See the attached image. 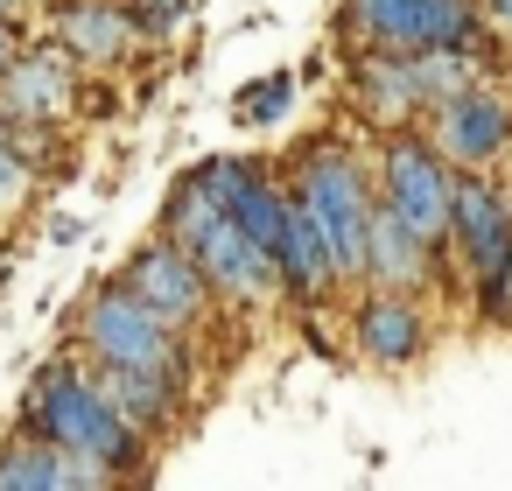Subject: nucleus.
Wrapping results in <instances>:
<instances>
[{
  "mask_svg": "<svg viewBox=\"0 0 512 491\" xmlns=\"http://www.w3.org/2000/svg\"><path fill=\"white\" fill-rule=\"evenodd\" d=\"M29 435L64 449V456H85L99 470H120L134 456V428L106 407V393L92 379H78L71 365H50L36 386H29V407H22Z\"/></svg>",
  "mask_w": 512,
  "mask_h": 491,
  "instance_id": "nucleus-1",
  "label": "nucleus"
},
{
  "mask_svg": "<svg viewBox=\"0 0 512 491\" xmlns=\"http://www.w3.org/2000/svg\"><path fill=\"white\" fill-rule=\"evenodd\" d=\"M344 29L365 43V57H428L477 43L470 0H351Z\"/></svg>",
  "mask_w": 512,
  "mask_h": 491,
  "instance_id": "nucleus-2",
  "label": "nucleus"
},
{
  "mask_svg": "<svg viewBox=\"0 0 512 491\" xmlns=\"http://www.w3.org/2000/svg\"><path fill=\"white\" fill-rule=\"evenodd\" d=\"M302 204L330 246L337 274H365V225H372V190L358 176V162L344 148H316L302 162Z\"/></svg>",
  "mask_w": 512,
  "mask_h": 491,
  "instance_id": "nucleus-3",
  "label": "nucleus"
},
{
  "mask_svg": "<svg viewBox=\"0 0 512 491\" xmlns=\"http://www.w3.org/2000/svg\"><path fill=\"white\" fill-rule=\"evenodd\" d=\"M85 344L99 351V365L113 372H162L183 386V358H176V337L162 316H148L127 288H99L92 309H85Z\"/></svg>",
  "mask_w": 512,
  "mask_h": 491,
  "instance_id": "nucleus-4",
  "label": "nucleus"
},
{
  "mask_svg": "<svg viewBox=\"0 0 512 491\" xmlns=\"http://www.w3.org/2000/svg\"><path fill=\"white\" fill-rule=\"evenodd\" d=\"M449 232H456V246L470 260L477 295L491 309H505L512 302V218H505L498 190L491 183H470V176L449 183Z\"/></svg>",
  "mask_w": 512,
  "mask_h": 491,
  "instance_id": "nucleus-5",
  "label": "nucleus"
},
{
  "mask_svg": "<svg viewBox=\"0 0 512 491\" xmlns=\"http://www.w3.org/2000/svg\"><path fill=\"white\" fill-rule=\"evenodd\" d=\"M379 183H386V204H379V211H386L407 239L435 246V239L449 232V176H442V162H435L421 141H393Z\"/></svg>",
  "mask_w": 512,
  "mask_h": 491,
  "instance_id": "nucleus-6",
  "label": "nucleus"
},
{
  "mask_svg": "<svg viewBox=\"0 0 512 491\" xmlns=\"http://www.w3.org/2000/svg\"><path fill=\"white\" fill-rule=\"evenodd\" d=\"M78 99L71 57L64 50H22L8 71H0V120L8 127H43Z\"/></svg>",
  "mask_w": 512,
  "mask_h": 491,
  "instance_id": "nucleus-7",
  "label": "nucleus"
},
{
  "mask_svg": "<svg viewBox=\"0 0 512 491\" xmlns=\"http://www.w3.org/2000/svg\"><path fill=\"white\" fill-rule=\"evenodd\" d=\"M127 295H134L148 316H162V323L176 330V323H190V316L204 309V274L190 267V253H176V246H148V253H134Z\"/></svg>",
  "mask_w": 512,
  "mask_h": 491,
  "instance_id": "nucleus-8",
  "label": "nucleus"
},
{
  "mask_svg": "<svg viewBox=\"0 0 512 491\" xmlns=\"http://www.w3.org/2000/svg\"><path fill=\"white\" fill-rule=\"evenodd\" d=\"M190 267H197L211 288H225V295H246V302L274 288V260H267V253H260V246H253V239L232 225V218H218V225H211V232L190 246Z\"/></svg>",
  "mask_w": 512,
  "mask_h": 491,
  "instance_id": "nucleus-9",
  "label": "nucleus"
},
{
  "mask_svg": "<svg viewBox=\"0 0 512 491\" xmlns=\"http://www.w3.org/2000/svg\"><path fill=\"white\" fill-rule=\"evenodd\" d=\"M113 470L85 463V456H64L50 442H8L0 449V491H106Z\"/></svg>",
  "mask_w": 512,
  "mask_h": 491,
  "instance_id": "nucleus-10",
  "label": "nucleus"
},
{
  "mask_svg": "<svg viewBox=\"0 0 512 491\" xmlns=\"http://www.w3.org/2000/svg\"><path fill=\"white\" fill-rule=\"evenodd\" d=\"M442 155H456V162H491L498 148H505V134H512V113L491 99V92H456V99H442Z\"/></svg>",
  "mask_w": 512,
  "mask_h": 491,
  "instance_id": "nucleus-11",
  "label": "nucleus"
},
{
  "mask_svg": "<svg viewBox=\"0 0 512 491\" xmlns=\"http://www.w3.org/2000/svg\"><path fill=\"white\" fill-rule=\"evenodd\" d=\"M274 281H288L295 295H323V288L337 281V267H330V246H323V232H316V218H309V204H302V197H288V211H281Z\"/></svg>",
  "mask_w": 512,
  "mask_h": 491,
  "instance_id": "nucleus-12",
  "label": "nucleus"
},
{
  "mask_svg": "<svg viewBox=\"0 0 512 491\" xmlns=\"http://www.w3.org/2000/svg\"><path fill=\"white\" fill-rule=\"evenodd\" d=\"M127 43H134L127 8H106V0H78V8L57 15V50L78 57V64H113V57H127Z\"/></svg>",
  "mask_w": 512,
  "mask_h": 491,
  "instance_id": "nucleus-13",
  "label": "nucleus"
},
{
  "mask_svg": "<svg viewBox=\"0 0 512 491\" xmlns=\"http://www.w3.org/2000/svg\"><path fill=\"white\" fill-rule=\"evenodd\" d=\"M99 393H106V407L141 435V428H155L169 407H176V379H162V372H113L106 365V379H92Z\"/></svg>",
  "mask_w": 512,
  "mask_h": 491,
  "instance_id": "nucleus-14",
  "label": "nucleus"
},
{
  "mask_svg": "<svg viewBox=\"0 0 512 491\" xmlns=\"http://www.w3.org/2000/svg\"><path fill=\"white\" fill-rule=\"evenodd\" d=\"M358 344H365L379 365H407V358L421 351V316H414L407 302L379 295V302L358 309Z\"/></svg>",
  "mask_w": 512,
  "mask_h": 491,
  "instance_id": "nucleus-15",
  "label": "nucleus"
},
{
  "mask_svg": "<svg viewBox=\"0 0 512 491\" xmlns=\"http://www.w3.org/2000/svg\"><path fill=\"white\" fill-rule=\"evenodd\" d=\"M365 274H379L393 288L421 281V239H407L386 211H372V225H365Z\"/></svg>",
  "mask_w": 512,
  "mask_h": 491,
  "instance_id": "nucleus-16",
  "label": "nucleus"
},
{
  "mask_svg": "<svg viewBox=\"0 0 512 491\" xmlns=\"http://www.w3.org/2000/svg\"><path fill=\"white\" fill-rule=\"evenodd\" d=\"M281 211H288V197H281L267 176H253V183L225 204V218H232V225H239L260 253H267V260H274V246H281Z\"/></svg>",
  "mask_w": 512,
  "mask_h": 491,
  "instance_id": "nucleus-17",
  "label": "nucleus"
},
{
  "mask_svg": "<svg viewBox=\"0 0 512 491\" xmlns=\"http://www.w3.org/2000/svg\"><path fill=\"white\" fill-rule=\"evenodd\" d=\"M358 92H365V106H372L379 120H400V113L421 106V99H414V78H407V57H365V64H358Z\"/></svg>",
  "mask_w": 512,
  "mask_h": 491,
  "instance_id": "nucleus-18",
  "label": "nucleus"
},
{
  "mask_svg": "<svg viewBox=\"0 0 512 491\" xmlns=\"http://www.w3.org/2000/svg\"><path fill=\"white\" fill-rule=\"evenodd\" d=\"M407 78H414V99H456V92H470V50L407 57Z\"/></svg>",
  "mask_w": 512,
  "mask_h": 491,
  "instance_id": "nucleus-19",
  "label": "nucleus"
},
{
  "mask_svg": "<svg viewBox=\"0 0 512 491\" xmlns=\"http://www.w3.org/2000/svg\"><path fill=\"white\" fill-rule=\"evenodd\" d=\"M218 218H225V211H218V204H211V190L190 176V183L169 197V246H176V253H190V246H197V239H204Z\"/></svg>",
  "mask_w": 512,
  "mask_h": 491,
  "instance_id": "nucleus-20",
  "label": "nucleus"
},
{
  "mask_svg": "<svg viewBox=\"0 0 512 491\" xmlns=\"http://www.w3.org/2000/svg\"><path fill=\"white\" fill-rule=\"evenodd\" d=\"M288 92H295V78H288V71H274V78L246 85V92H239V99H246V120H281V113H288Z\"/></svg>",
  "mask_w": 512,
  "mask_h": 491,
  "instance_id": "nucleus-21",
  "label": "nucleus"
},
{
  "mask_svg": "<svg viewBox=\"0 0 512 491\" xmlns=\"http://www.w3.org/2000/svg\"><path fill=\"white\" fill-rule=\"evenodd\" d=\"M183 8H190V0H134V36H169L176 22H183Z\"/></svg>",
  "mask_w": 512,
  "mask_h": 491,
  "instance_id": "nucleus-22",
  "label": "nucleus"
},
{
  "mask_svg": "<svg viewBox=\"0 0 512 491\" xmlns=\"http://www.w3.org/2000/svg\"><path fill=\"white\" fill-rule=\"evenodd\" d=\"M22 183H29L22 148H15V141H0V204H15V197H22Z\"/></svg>",
  "mask_w": 512,
  "mask_h": 491,
  "instance_id": "nucleus-23",
  "label": "nucleus"
},
{
  "mask_svg": "<svg viewBox=\"0 0 512 491\" xmlns=\"http://www.w3.org/2000/svg\"><path fill=\"white\" fill-rule=\"evenodd\" d=\"M15 57H22V36H15V22H8V15H0V71H8Z\"/></svg>",
  "mask_w": 512,
  "mask_h": 491,
  "instance_id": "nucleus-24",
  "label": "nucleus"
},
{
  "mask_svg": "<svg viewBox=\"0 0 512 491\" xmlns=\"http://www.w3.org/2000/svg\"><path fill=\"white\" fill-rule=\"evenodd\" d=\"M484 8H491V15H498V22L512 29V0H484Z\"/></svg>",
  "mask_w": 512,
  "mask_h": 491,
  "instance_id": "nucleus-25",
  "label": "nucleus"
},
{
  "mask_svg": "<svg viewBox=\"0 0 512 491\" xmlns=\"http://www.w3.org/2000/svg\"><path fill=\"white\" fill-rule=\"evenodd\" d=\"M8 8H15V0H0V15H8Z\"/></svg>",
  "mask_w": 512,
  "mask_h": 491,
  "instance_id": "nucleus-26",
  "label": "nucleus"
},
{
  "mask_svg": "<svg viewBox=\"0 0 512 491\" xmlns=\"http://www.w3.org/2000/svg\"><path fill=\"white\" fill-rule=\"evenodd\" d=\"M0 141H8V120H0Z\"/></svg>",
  "mask_w": 512,
  "mask_h": 491,
  "instance_id": "nucleus-27",
  "label": "nucleus"
}]
</instances>
